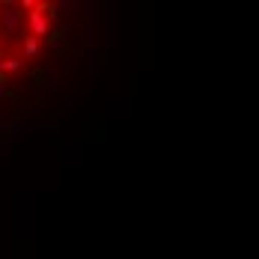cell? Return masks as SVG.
<instances>
[{"mask_svg":"<svg viewBox=\"0 0 259 259\" xmlns=\"http://www.w3.org/2000/svg\"><path fill=\"white\" fill-rule=\"evenodd\" d=\"M54 6L48 3H39L30 15H27V36H33V39H39L42 42V36H51V12Z\"/></svg>","mask_w":259,"mask_h":259,"instance_id":"cell-1","label":"cell"},{"mask_svg":"<svg viewBox=\"0 0 259 259\" xmlns=\"http://www.w3.org/2000/svg\"><path fill=\"white\" fill-rule=\"evenodd\" d=\"M21 18H24L21 6H18L15 0H3V12H0V27H3V33H6V36L18 33V27H21Z\"/></svg>","mask_w":259,"mask_h":259,"instance_id":"cell-2","label":"cell"},{"mask_svg":"<svg viewBox=\"0 0 259 259\" xmlns=\"http://www.w3.org/2000/svg\"><path fill=\"white\" fill-rule=\"evenodd\" d=\"M24 69V60L21 57H3L0 60V75H18Z\"/></svg>","mask_w":259,"mask_h":259,"instance_id":"cell-3","label":"cell"},{"mask_svg":"<svg viewBox=\"0 0 259 259\" xmlns=\"http://www.w3.org/2000/svg\"><path fill=\"white\" fill-rule=\"evenodd\" d=\"M42 51V42L33 39V36H24V45H21V60H36Z\"/></svg>","mask_w":259,"mask_h":259,"instance_id":"cell-4","label":"cell"},{"mask_svg":"<svg viewBox=\"0 0 259 259\" xmlns=\"http://www.w3.org/2000/svg\"><path fill=\"white\" fill-rule=\"evenodd\" d=\"M6 96H9V78L0 75V99H6Z\"/></svg>","mask_w":259,"mask_h":259,"instance_id":"cell-5","label":"cell"},{"mask_svg":"<svg viewBox=\"0 0 259 259\" xmlns=\"http://www.w3.org/2000/svg\"><path fill=\"white\" fill-rule=\"evenodd\" d=\"M51 48H57V51L63 48V39H60V33H54V36H51Z\"/></svg>","mask_w":259,"mask_h":259,"instance_id":"cell-6","label":"cell"},{"mask_svg":"<svg viewBox=\"0 0 259 259\" xmlns=\"http://www.w3.org/2000/svg\"><path fill=\"white\" fill-rule=\"evenodd\" d=\"M3 57H6V51H3V45H0V60H3Z\"/></svg>","mask_w":259,"mask_h":259,"instance_id":"cell-7","label":"cell"},{"mask_svg":"<svg viewBox=\"0 0 259 259\" xmlns=\"http://www.w3.org/2000/svg\"><path fill=\"white\" fill-rule=\"evenodd\" d=\"M0 9H3V0H0Z\"/></svg>","mask_w":259,"mask_h":259,"instance_id":"cell-8","label":"cell"}]
</instances>
